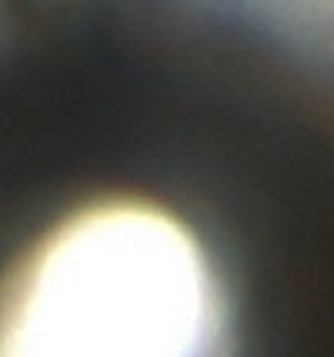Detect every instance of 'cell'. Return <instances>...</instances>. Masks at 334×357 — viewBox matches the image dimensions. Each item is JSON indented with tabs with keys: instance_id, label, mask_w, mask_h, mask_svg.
Here are the masks:
<instances>
[{
	"instance_id": "6da1fadb",
	"label": "cell",
	"mask_w": 334,
	"mask_h": 357,
	"mask_svg": "<svg viewBox=\"0 0 334 357\" xmlns=\"http://www.w3.org/2000/svg\"><path fill=\"white\" fill-rule=\"evenodd\" d=\"M221 280L151 204H97L50 231L0 307V357H224Z\"/></svg>"
}]
</instances>
